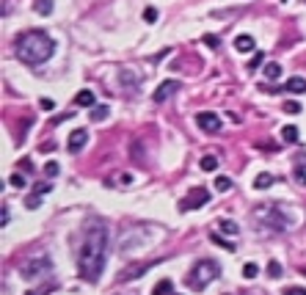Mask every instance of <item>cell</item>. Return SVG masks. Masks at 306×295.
I'll return each instance as SVG.
<instances>
[{"label": "cell", "instance_id": "obj_42", "mask_svg": "<svg viewBox=\"0 0 306 295\" xmlns=\"http://www.w3.org/2000/svg\"><path fill=\"white\" fill-rule=\"evenodd\" d=\"M113 295H136V293H113Z\"/></svg>", "mask_w": 306, "mask_h": 295}, {"label": "cell", "instance_id": "obj_22", "mask_svg": "<svg viewBox=\"0 0 306 295\" xmlns=\"http://www.w3.org/2000/svg\"><path fill=\"white\" fill-rule=\"evenodd\" d=\"M265 77H268V80H279L281 77V67L279 64H265Z\"/></svg>", "mask_w": 306, "mask_h": 295}, {"label": "cell", "instance_id": "obj_36", "mask_svg": "<svg viewBox=\"0 0 306 295\" xmlns=\"http://www.w3.org/2000/svg\"><path fill=\"white\" fill-rule=\"evenodd\" d=\"M204 44H207V47H213V50H215V47H218V36H210V34H207V36H204Z\"/></svg>", "mask_w": 306, "mask_h": 295}, {"label": "cell", "instance_id": "obj_40", "mask_svg": "<svg viewBox=\"0 0 306 295\" xmlns=\"http://www.w3.org/2000/svg\"><path fill=\"white\" fill-rule=\"evenodd\" d=\"M47 191H50V185H47V182H42V185L34 188V193H47Z\"/></svg>", "mask_w": 306, "mask_h": 295}, {"label": "cell", "instance_id": "obj_29", "mask_svg": "<svg viewBox=\"0 0 306 295\" xmlns=\"http://www.w3.org/2000/svg\"><path fill=\"white\" fill-rule=\"evenodd\" d=\"M268 276H271V278H279L281 276V265H279V262H271V265H268Z\"/></svg>", "mask_w": 306, "mask_h": 295}, {"label": "cell", "instance_id": "obj_30", "mask_svg": "<svg viewBox=\"0 0 306 295\" xmlns=\"http://www.w3.org/2000/svg\"><path fill=\"white\" fill-rule=\"evenodd\" d=\"M284 113H301V102H284Z\"/></svg>", "mask_w": 306, "mask_h": 295}, {"label": "cell", "instance_id": "obj_26", "mask_svg": "<svg viewBox=\"0 0 306 295\" xmlns=\"http://www.w3.org/2000/svg\"><path fill=\"white\" fill-rule=\"evenodd\" d=\"M262 61H265V52H254V58L248 61V69H251V72H254L256 67H262Z\"/></svg>", "mask_w": 306, "mask_h": 295}, {"label": "cell", "instance_id": "obj_10", "mask_svg": "<svg viewBox=\"0 0 306 295\" xmlns=\"http://www.w3.org/2000/svg\"><path fill=\"white\" fill-rule=\"evenodd\" d=\"M85 141H88V133H85V130H72V135H69V141H67V149L72 155H77L85 146Z\"/></svg>", "mask_w": 306, "mask_h": 295}, {"label": "cell", "instance_id": "obj_20", "mask_svg": "<svg viewBox=\"0 0 306 295\" xmlns=\"http://www.w3.org/2000/svg\"><path fill=\"white\" fill-rule=\"evenodd\" d=\"M34 11H36V14H42V17H47V14L52 11V0H36Z\"/></svg>", "mask_w": 306, "mask_h": 295}, {"label": "cell", "instance_id": "obj_7", "mask_svg": "<svg viewBox=\"0 0 306 295\" xmlns=\"http://www.w3.org/2000/svg\"><path fill=\"white\" fill-rule=\"evenodd\" d=\"M207 202H210V191H207V188H193V191L187 193V199L179 202V210H182V212L199 210V207H204Z\"/></svg>", "mask_w": 306, "mask_h": 295}, {"label": "cell", "instance_id": "obj_39", "mask_svg": "<svg viewBox=\"0 0 306 295\" xmlns=\"http://www.w3.org/2000/svg\"><path fill=\"white\" fill-rule=\"evenodd\" d=\"M295 179L301 182V185H306V174H304V169H295Z\"/></svg>", "mask_w": 306, "mask_h": 295}, {"label": "cell", "instance_id": "obj_38", "mask_svg": "<svg viewBox=\"0 0 306 295\" xmlns=\"http://www.w3.org/2000/svg\"><path fill=\"white\" fill-rule=\"evenodd\" d=\"M39 105H42L44 110H52V108H55V102H52V100H47V97H42V102H39Z\"/></svg>", "mask_w": 306, "mask_h": 295}, {"label": "cell", "instance_id": "obj_32", "mask_svg": "<svg viewBox=\"0 0 306 295\" xmlns=\"http://www.w3.org/2000/svg\"><path fill=\"white\" fill-rule=\"evenodd\" d=\"M11 188H25V177H22V174H11Z\"/></svg>", "mask_w": 306, "mask_h": 295}, {"label": "cell", "instance_id": "obj_27", "mask_svg": "<svg viewBox=\"0 0 306 295\" xmlns=\"http://www.w3.org/2000/svg\"><path fill=\"white\" fill-rule=\"evenodd\" d=\"M232 188V179L229 177H218L215 179V191H229Z\"/></svg>", "mask_w": 306, "mask_h": 295}, {"label": "cell", "instance_id": "obj_35", "mask_svg": "<svg viewBox=\"0 0 306 295\" xmlns=\"http://www.w3.org/2000/svg\"><path fill=\"white\" fill-rule=\"evenodd\" d=\"M52 290H55V284H47L44 290H39V293H36V290H28L25 295H47V293H52Z\"/></svg>", "mask_w": 306, "mask_h": 295}, {"label": "cell", "instance_id": "obj_5", "mask_svg": "<svg viewBox=\"0 0 306 295\" xmlns=\"http://www.w3.org/2000/svg\"><path fill=\"white\" fill-rule=\"evenodd\" d=\"M50 270H52L50 257H47V254H39V257H31V260H25L19 265V276L25 278V281H34V278L47 276Z\"/></svg>", "mask_w": 306, "mask_h": 295}, {"label": "cell", "instance_id": "obj_34", "mask_svg": "<svg viewBox=\"0 0 306 295\" xmlns=\"http://www.w3.org/2000/svg\"><path fill=\"white\" fill-rule=\"evenodd\" d=\"M284 295H306V287H287Z\"/></svg>", "mask_w": 306, "mask_h": 295}, {"label": "cell", "instance_id": "obj_33", "mask_svg": "<svg viewBox=\"0 0 306 295\" xmlns=\"http://www.w3.org/2000/svg\"><path fill=\"white\" fill-rule=\"evenodd\" d=\"M44 174H47V177H55V174H58V163L50 160L47 166H44Z\"/></svg>", "mask_w": 306, "mask_h": 295}, {"label": "cell", "instance_id": "obj_43", "mask_svg": "<svg viewBox=\"0 0 306 295\" xmlns=\"http://www.w3.org/2000/svg\"><path fill=\"white\" fill-rule=\"evenodd\" d=\"M174 295H177V293H174Z\"/></svg>", "mask_w": 306, "mask_h": 295}, {"label": "cell", "instance_id": "obj_23", "mask_svg": "<svg viewBox=\"0 0 306 295\" xmlns=\"http://www.w3.org/2000/svg\"><path fill=\"white\" fill-rule=\"evenodd\" d=\"M199 166H202V171H215L218 169V157H215V155H207V157H202Z\"/></svg>", "mask_w": 306, "mask_h": 295}, {"label": "cell", "instance_id": "obj_13", "mask_svg": "<svg viewBox=\"0 0 306 295\" xmlns=\"http://www.w3.org/2000/svg\"><path fill=\"white\" fill-rule=\"evenodd\" d=\"M235 47H238L240 52H251V50H254V36L240 34L238 39H235Z\"/></svg>", "mask_w": 306, "mask_h": 295}, {"label": "cell", "instance_id": "obj_31", "mask_svg": "<svg viewBox=\"0 0 306 295\" xmlns=\"http://www.w3.org/2000/svg\"><path fill=\"white\" fill-rule=\"evenodd\" d=\"M133 160L136 163H144L146 155H141V143H133Z\"/></svg>", "mask_w": 306, "mask_h": 295}, {"label": "cell", "instance_id": "obj_14", "mask_svg": "<svg viewBox=\"0 0 306 295\" xmlns=\"http://www.w3.org/2000/svg\"><path fill=\"white\" fill-rule=\"evenodd\" d=\"M284 88H287V91H292V94H304L306 91V80H304V77H289Z\"/></svg>", "mask_w": 306, "mask_h": 295}, {"label": "cell", "instance_id": "obj_1", "mask_svg": "<svg viewBox=\"0 0 306 295\" xmlns=\"http://www.w3.org/2000/svg\"><path fill=\"white\" fill-rule=\"evenodd\" d=\"M108 257V226L102 218H88L77 245V276L83 281H97L105 270Z\"/></svg>", "mask_w": 306, "mask_h": 295}, {"label": "cell", "instance_id": "obj_41", "mask_svg": "<svg viewBox=\"0 0 306 295\" xmlns=\"http://www.w3.org/2000/svg\"><path fill=\"white\" fill-rule=\"evenodd\" d=\"M0 224H3V226L9 224V204H3V218H0Z\"/></svg>", "mask_w": 306, "mask_h": 295}, {"label": "cell", "instance_id": "obj_2", "mask_svg": "<svg viewBox=\"0 0 306 295\" xmlns=\"http://www.w3.org/2000/svg\"><path fill=\"white\" fill-rule=\"evenodd\" d=\"M14 52H17V58L28 67H39L44 61L52 58V52H55V42H52V36L47 31H25V34L17 36V44H14Z\"/></svg>", "mask_w": 306, "mask_h": 295}, {"label": "cell", "instance_id": "obj_17", "mask_svg": "<svg viewBox=\"0 0 306 295\" xmlns=\"http://www.w3.org/2000/svg\"><path fill=\"white\" fill-rule=\"evenodd\" d=\"M281 138H284L287 143H298L301 133H298V127H295V124H287V127H281Z\"/></svg>", "mask_w": 306, "mask_h": 295}, {"label": "cell", "instance_id": "obj_19", "mask_svg": "<svg viewBox=\"0 0 306 295\" xmlns=\"http://www.w3.org/2000/svg\"><path fill=\"white\" fill-rule=\"evenodd\" d=\"M273 182H276L273 174H259V177L254 179V188H256V191H265V188H271Z\"/></svg>", "mask_w": 306, "mask_h": 295}, {"label": "cell", "instance_id": "obj_25", "mask_svg": "<svg viewBox=\"0 0 306 295\" xmlns=\"http://www.w3.org/2000/svg\"><path fill=\"white\" fill-rule=\"evenodd\" d=\"M218 226H221V232H226V235H238V224H235V221H226V218H223Z\"/></svg>", "mask_w": 306, "mask_h": 295}, {"label": "cell", "instance_id": "obj_3", "mask_svg": "<svg viewBox=\"0 0 306 295\" xmlns=\"http://www.w3.org/2000/svg\"><path fill=\"white\" fill-rule=\"evenodd\" d=\"M254 221L265 232H287L289 226H295V215H292L287 207L273 204V202L254 207Z\"/></svg>", "mask_w": 306, "mask_h": 295}, {"label": "cell", "instance_id": "obj_18", "mask_svg": "<svg viewBox=\"0 0 306 295\" xmlns=\"http://www.w3.org/2000/svg\"><path fill=\"white\" fill-rule=\"evenodd\" d=\"M210 240H213L215 245H221V248H226V251H235L238 245H235V240H226V237H221L218 232H210Z\"/></svg>", "mask_w": 306, "mask_h": 295}, {"label": "cell", "instance_id": "obj_28", "mask_svg": "<svg viewBox=\"0 0 306 295\" xmlns=\"http://www.w3.org/2000/svg\"><path fill=\"white\" fill-rule=\"evenodd\" d=\"M144 19L149 22V25H152V22H157V9H154V6H149V9L144 11Z\"/></svg>", "mask_w": 306, "mask_h": 295}, {"label": "cell", "instance_id": "obj_6", "mask_svg": "<svg viewBox=\"0 0 306 295\" xmlns=\"http://www.w3.org/2000/svg\"><path fill=\"white\" fill-rule=\"evenodd\" d=\"M163 260H149V262H133L127 265L124 270H119V276H116V284H127V281H136L138 276H144L146 270H152L154 265H160Z\"/></svg>", "mask_w": 306, "mask_h": 295}, {"label": "cell", "instance_id": "obj_21", "mask_svg": "<svg viewBox=\"0 0 306 295\" xmlns=\"http://www.w3.org/2000/svg\"><path fill=\"white\" fill-rule=\"evenodd\" d=\"M108 119V105H94L91 108V121H105Z\"/></svg>", "mask_w": 306, "mask_h": 295}, {"label": "cell", "instance_id": "obj_12", "mask_svg": "<svg viewBox=\"0 0 306 295\" xmlns=\"http://www.w3.org/2000/svg\"><path fill=\"white\" fill-rule=\"evenodd\" d=\"M119 83L127 88V91H136V86H138V77L130 72V69H121L119 72Z\"/></svg>", "mask_w": 306, "mask_h": 295}, {"label": "cell", "instance_id": "obj_8", "mask_svg": "<svg viewBox=\"0 0 306 295\" xmlns=\"http://www.w3.org/2000/svg\"><path fill=\"white\" fill-rule=\"evenodd\" d=\"M196 124H199V130H204V133H221V116L213 113V110L196 113Z\"/></svg>", "mask_w": 306, "mask_h": 295}, {"label": "cell", "instance_id": "obj_9", "mask_svg": "<svg viewBox=\"0 0 306 295\" xmlns=\"http://www.w3.org/2000/svg\"><path fill=\"white\" fill-rule=\"evenodd\" d=\"M177 91H179V83H177V80H163V83L157 86V88H154L152 100L157 102V105H160V102L171 100V97H174V94H177Z\"/></svg>", "mask_w": 306, "mask_h": 295}, {"label": "cell", "instance_id": "obj_11", "mask_svg": "<svg viewBox=\"0 0 306 295\" xmlns=\"http://www.w3.org/2000/svg\"><path fill=\"white\" fill-rule=\"evenodd\" d=\"M105 185H108V188H127V185H133V174H127V171H119L116 177H108V179H105Z\"/></svg>", "mask_w": 306, "mask_h": 295}, {"label": "cell", "instance_id": "obj_37", "mask_svg": "<svg viewBox=\"0 0 306 295\" xmlns=\"http://www.w3.org/2000/svg\"><path fill=\"white\" fill-rule=\"evenodd\" d=\"M39 204H42V202H39V199H36V196H31V199H25V207H28V210H36V207H39Z\"/></svg>", "mask_w": 306, "mask_h": 295}, {"label": "cell", "instance_id": "obj_24", "mask_svg": "<svg viewBox=\"0 0 306 295\" xmlns=\"http://www.w3.org/2000/svg\"><path fill=\"white\" fill-rule=\"evenodd\" d=\"M243 276L246 278H256L259 276V265H256V262H246V265H243Z\"/></svg>", "mask_w": 306, "mask_h": 295}, {"label": "cell", "instance_id": "obj_16", "mask_svg": "<svg viewBox=\"0 0 306 295\" xmlns=\"http://www.w3.org/2000/svg\"><path fill=\"white\" fill-rule=\"evenodd\" d=\"M154 295H174V281L171 278H163V281H157L152 290Z\"/></svg>", "mask_w": 306, "mask_h": 295}, {"label": "cell", "instance_id": "obj_15", "mask_svg": "<svg viewBox=\"0 0 306 295\" xmlns=\"http://www.w3.org/2000/svg\"><path fill=\"white\" fill-rule=\"evenodd\" d=\"M75 102L80 105V108H94V94L88 91V88H83V91H77Z\"/></svg>", "mask_w": 306, "mask_h": 295}, {"label": "cell", "instance_id": "obj_4", "mask_svg": "<svg viewBox=\"0 0 306 295\" xmlns=\"http://www.w3.org/2000/svg\"><path fill=\"white\" fill-rule=\"evenodd\" d=\"M221 276V265L215 260H199L190 268V273H187V284L193 287L196 293H202L204 287L210 284V281H215V278Z\"/></svg>", "mask_w": 306, "mask_h": 295}]
</instances>
